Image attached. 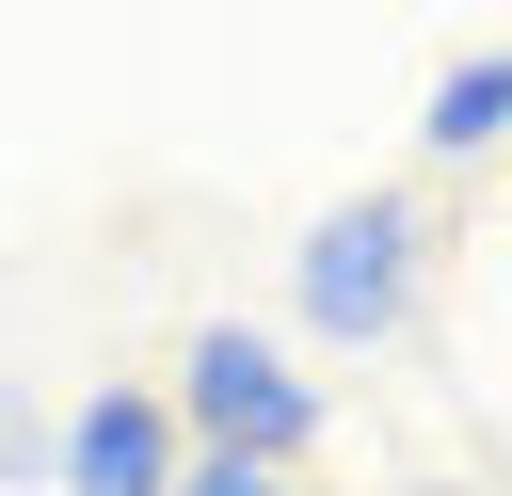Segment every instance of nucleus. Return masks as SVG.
I'll return each instance as SVG.
<instances>
[{
	"instance_id": "20e7f679",
	"label": "nucleus",
	"mask_w": 512,
	"mask_h": 496,
	"mask_svg": "<svg viewBox=\"0 0 512 496\" xmlns=\"http://www.w3.org/2000/svg\"><path fill=\"white\" fill-rule=\"evenodd\" d=\"M416 144H432V160H480V144H512V48H464V64L432 80Z\"/></svg>"
},
{
	"instance_id": "423d86ee",
	"label": "nucleus",
	"mask_w": 512,
	"mask_h": 496,
	"mask_svg": "<svg viewBox=\"0 0 512 496\" xmlns=\"http://www.w3.org/2000/svg\"><path fill=\"white\" fill-rule=\"evenodd\" d=\"M176 496H288V464H240V448H192V480Z\"/></svg>"
},
{
	"instance_id": "7ed1b4c3",
	"label": "nucleus",
	"mask_w": 512,
	"mask_h": 496,
	"mask_svg": "<svg viewBox=\"0 0 512 496\" xmlns=\"http://www.w3.org/2000/svg\"><path fill=\"white\" fill-rule=\"evenodd\" d=\"M176 432H192L176 384H96V400L64 416V448H48V496H176V480H192Z\"/></svg>"
},
{
	"instance_id": "39448f33",
	"label": "nucleus",
	"mask_w": 512,
	"mask_h": 496,
	"mask_svg": "<svg viewBox=\"0 0 512 496\" xmlns=\"http://www.w3.org/2000/svg\"><path fill=\"white\" fill-rule=\"evenodd\" d=\"M48 448H64V432H32V400L0 384V496H48Z\"/></svg>"
},
{
	"instance_id": "f257e3e1",
	"label": "nucleus",
	"mask_w": 512,
	"mask_h": 496,
	"mask_svg": "<svg viewBox=\"0 0 512 496\" xmlns=\"http://www.w3.org/2000/svg\"><path fill=\"white\" fill-rule=\"evenodd\" d=\"M416 288H432V208L416 192H352V208H320L288 240V320L320 352H384L416 320Z\"/></svg>"
},
{
	"instance_id": "f03ea898",
	"label": "nucleus",
	"mask_w": 512,
	"mask_h": 496,
	"mask_svg": "<svg viewBox=\"0 0 512 496\" xmlns=\"http://www.w3.org/2000/svg\"><path fill=\"white\" fill-rule=\"evenodd\" d=\"M176 416H192V448H240V464H304V448H320V384H304L256 320H208V336L176 352Z\"/></svg>"
}]
</instances>
